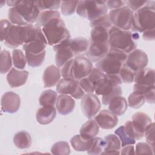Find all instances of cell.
<instances>
[{"mask_svg": "<svg viewBox=\"0 0 155 155\" xmlns=\"http://www.w3.org/2000/svg\"><path fill=\"white\" fill-rule=\"evenodd\" d=\"M37 35V29L32 24L24 26L11 24L4 40L6 46L15 48L19 45L32 42Z\"/></svg>", "mask_w": 155, "mask_h": 155, "instance_id": "obj_1", "label": "cell"}, {"mask_svg": "<svg viewBox=\"0 0 155 155\" xmlns=\"http://www.w3.org/2000/svg\"><path fill=\"white\" fill-rule=\"evenodd\" d=\"M121 79L119 74H106L95 85L94 92L96 95L102 96V103L108 105L110 101L122 94Z\"/></svg>", "mask_w": 155, "mask_h": 155, "instance_id": "obj_2", "label": "cell"}, {"mask_svg": "<svg viewBox=\"0 0 155 155\" xmlns=\"http://www.w3.org/2000/svg\"><path fill=\"white\" fill-rule=\"evenodd\" d=\"M127 58V54L123 51L110 48L108 53L96 62L95 67L106 74H119Z\"/></svg>", "mask_w": 155, "mask_h": 155, "instance_id": "obj_3", "label": "cell"}, {"mask_svg": "<svg viewBox=\"0 0 155 155\" xmlns=\"http://www.w3.org/2000/svg\"><path fill=\"white\" fill-rule=\"evenodd\" d=\"M153 28H155V2L148 1L134 13L131 29L134 31L143 32Z\"/></svg>", "mask_w": 155, "mask_h": 155, "instance_id": "obj_4", "label": "cell"}, {"mask_svg": "<svg viewBox=\"0 0 155 155\" xmlns=\"http://www.w3.org/2000/svg\"><path fill=\"white\" fill-rule=\"evenodd\" d=\"M108 42L110 48H114L129 54L137 47V44L130 30H124L114 25L108 31Z\"/></svg>", "mask_w": 155, "mask_h": 155, "instance_id": "obj_5", "label": "cell"}, {"mask_svg": "<svg viewBox=\"0 0 155 155\" xmlns=\"http://www.w3.org/2000/svg\"><path fill=\"white\" fill-rule=\"evenodd\" d=\"M41 29L50 45L53 46L66 39H71L70 32L61 18L52 19Z\"/></svg>", "mask_w": 155, "mask_h": 155, "instance_id": "obj_6", "label": "cell"}, {"mask_svg": "<svg viewBox=\"0 0 155 155\" xmlns=\"http://www.w3.org/2000/svg\"><path fill=\"white\" fill-rule=\"evenodd\" d=\"M109 18L114 26L124 30L131 29L134 12L128 7L111 10L108 13Z\"/></svg>", "mask_w": 155, "mask_h": 155, "instance_id": "obj_7", "label": "cell"}, {"mask_svg": "<svg viewBox=\"0 0 155 155\" xmlns=\"http://www.w3.org/2000/svg\"><path fill=\"white\" fill-rule=\"evenodd\" d=\"M56 91L61 94H70L76 99H82L85 95V91L79 85V81L72 78L60 79L56 85Z\"/></svg>", "mask_w": 155, "mask_h": 155, "instance_id": "obj_8", "label": "cell"}, {"mask_svg": "<svg viewBox=\"0 0 155 155\" xmlns=\"http://www.w3.org/2000/svg\"><path fill=\"white\" fill-rule=\"evenodd\" d=\"M22 18L29 24L36 22L40 14L36 1H19L14 7Z\"/></svg>", "mask_w": 155, "mask_h": 155, "instance_id": "obj_9", "label": "cell"}, {"mask_svg": "<svg viewBox=\"0 0 155 155\" xmlns=\"http://www.w3.org/2000/svg\"><path fill=\"white\" fill-rule=\"evenodd\" d=\"M93 68V63L87 57L83 55L75 56L72 65L73 79L79 81L87 77Z\"/></svg>", "mask_w": 155, "mask_h": 155, "instance_id": "obj_10", "label": "cell"}, {"mask_svg": "<svg viewBox=\"0 0 155 155\" xmlns=\"http://www.w3.org/2000/svg\"><path fill=\"white\" fill-rule=\"evenodd\" d=\"M101 104L96 94L87 93L81 99V107L84 115L88 119H92L99 111Z\"/></svg>", "mask_w": 155, "mask_h": 155, "instance_id": "obj_11", "label": "cell"}, {"mask_svg": "<svg viewBox=\"0 0 155 155\" xmlns=\"http://www.w3.org/2000/svg\"><path fill=\"white\" fill-rule=\"evenodd\" d=\"M107 1H84L86 18L89 21H94L107 15Z\"/></svg>", "mask_w": 155, "mask_h": 155, "instance_id": "obj_12", "label": "cell"}, {"mask_svg": "<svg viewBox=\"0 0 155 155\" xmlns=\"http://www.w3.org/2000/svg\"><path fill=\"white\" fill-rule=\"evenodd\" d=\"M70 39H66L53 46V49L56 52V65L59 68L62 67L67 61L75 56L70 46Z\"/></svg>", "mask_w": 155, "mask_h": 155, "instance_id": "obj_13", "label": "cell"}, {"mask_svg": "<svg viewBox=\"0 0 155 155\" xmlns=\"http://www.w3.org/2000/svg\"><path fill=\"white\" fill-rule=\"evenodd\" d=\"M148 62V56L145 52L135 49L127 55L125 64L135 73L145 68Z\"/></svg>", "mask_w": 155, "mask_h": 155, "instance_id": "obj_14", "label": "cell"}, {"mask_svg": "<svg viewBox=\"0 0 155 155\" xmlns=\"http://www.w3.org/2000/svg\"><path fill=\"white\" fill-rule=\"evenodd\" d=\"M110 48L108 42H90V45L87 52V58L93 62H96L107 54Z\"/></svg>", "mask_w": 155, "mask_h": 155, "instance_id": "obj_15", "label": "cell"}, {"mask_svg": "<svg viewBox=\"0 0 155 155\" xmlns=\"http://www.w3.org/2000/svg\"><path fill=\"white\" fill-rule=\"evenodd\" d=\"M37 29L36 38L31 42L24 44L22 48L25 52L31 53H40L45 50L48 44L47 39L42 31L41 28L36 27Z\"/></svg>", "mask_w": 155, "mask_h": 155, "instance_id": "obj_16", "label": "cell"}, {"mask_svg": "<svg viewBox=\"0 0 155 155\" xmlns=\"http://www.w3.org/2000/svg\"><path fill=\"white\" fill-rule=\"evenodd\" d=\"M21 105V99L18 94L13 91L5 93L1 97L2 109L6 113H15Z\"/></svg>", "mask_w": 155, "mask_h": 155, "instance_id": "obj_17", "label": "cell"}, {"mask_svg": "<svg viewBox=\"0 0 155 155\" xmlns=\"http://www.w3.org/2000/svg\"><path fill=\"white\" fill-rule=\"evenodd\" d=\"M94 120L102 129L110 130L113 128L118 123L116 115L108 110H102L94 116Z\"/></svg>", "mask_w": 155, "mask_h": 155, "instance_id": "obj_18", "label": "cell"}, {"mask_svg": "<svg viewBox=\"0 0 155 155\" xmlns=\"http://www.w3.org/2000/svg\"><path fill=\"white\" fill-rule=\"evenodd\" d=\"M28 72L12 68L7 74V81L12 88L19 87L24 85L27 80Z\"/></svg>", "mask_w": 155, "mask_h": 155, "instance_id": "obj_19", "label": "cell"}, {"mask_svg": "<svg viewBox=\"0 0 155 155\" xmlns=\"http://www.w3.org/2000/svg\"><path fill=\"white\" fill-rule=\"evenodd\" d=\"M131 123L135 130L143 135L145 131L152 124L151 119L143 112H136L132 116Z\"/></svg>", "mask_w": 155, "mask_h": 155, "instance_id": "obj_20", "label": "cell"}, {"mask_svg": "<svg viewBox=\"0 0 155 155\" xmlns=\"http://www.w3.org/2000/svg\"><path fill=\"white\" fill-rule=\"evenodd\" d=\"M61 71L59 67L54 65L47 67L43 73L42 80L44 87H51L56 85L60 80Z\"/></svg>", "mask_w": 155, "mask_h": 155, "instance_id": "obj_21", "label": "cell"}, {"mask_svg": "<svg viewBox=\"0 0 155 155\" xmlns=\"http://www.w3.org/2000/svg\"><path fill=\"white\" fill-rule=\"evenodd\" d=\"M56 107L58 113L67 115L73 111L75 107V101L73 97L67 94H60L58 96Z\"/></svg>", "mask_w": 155, "mask_h": 155, "instance_id": "obj_22", "label": "cell"}, {"mask_svg": "<svg viewBox=\"0 0 155 155\" xmlns=\"http://www.w3.org/2000/svg\"><path fill=\"white\" fill-rule=\"evenodd\" d=\"M134 82L146 86L154 85V70L150 68H144L135 73Z\"/></svg>", "mask_w": 155, "mask_h": 155, "instance_id": "obj_23", "label": "cell"}, {"mask_svg": "<svg viewBox=\"0 0 155 155\" xmlns=\"http://www.w3.org/2000/svg\"><path fill=\"white\" fill-rule=\"evenodd\" d=\"M56 115V110L54 106H42L38 110L36 118L39 124L47 125L53 121Z\"/></svg>", "mask_w": 155, "mask_h": 155, "instance_id": "obj_24", "label": "cell"}, {"mask_svg": "<svg viewBox=\"0 0 155 155\" xmlns=\"http://www.w3.org/2000/svg\"><path fill=\"white\" fill-rule=\"evenodd\" d=\"M106 145L104 150L101 154H120L121 143L119 137L113 134H110L104 137Z\"/></svg>", "mask_w": 155, "mask_h": 155, "instance_id": "obj_25", "label": "cell"}, {"mask_svg": "<svg viewBox=\"0 0 155 155\" xmlns=\"http://www.w3.org/2000/svg\"><path fill=\"white\" fill-rule=\"evenodd\" d=\"M90 42L84 37H76L70 39V46L75 56L83 55L88 51Z\"/></svg>", "mask_w": 155, "mask_h": 155, "instance_id": "obj_26", "label": "cell"}, {"mask_svg": "<svg viewBox=\"0 0 155 155\" xmlns=\"http://www.w3.org/2000/svg\"><path fill=\"white\" fill-rule=\"evenodd\" d=\"M127 101L121 96L114 97L108 104V110L116 116L124 114L127 110Z\"/></svg>", "mask_w": 155, "mask_h": 155, "instance_id": "obj_27", "label": "cell"}, {"mask_svg": "<svg viewBox=\"0 0 155 155\" xmlns=\"http://www.w3.org/2000/svg\"><path fill=\"white\" fill-rule=\"evenodd\" d=\"M99 127L94 120L90 119L81 127L79 133L82 137L85 139H91L99 133Z\"/></svg>", "mask_w": 155, "mask_h": 155, "instance_id": "obj_28", "label": "cell"}, {"mask_svg": "<svg viewBox=\"0 0 155 155\" xmlns=\"http://www.w3.org/2000/svg\"><path fill=\"white\" fill-rule=\"evenodd\" d=\"M15 145L20 149H26L31 147V137L28 133L21 131L16 133L13 137Z\"/></svg>", "mask_w": 155, "mask_h": 155, "instance_id": "obj_29", "label": "cell"}, {"mask_svg": "<svg viewBox=\"0 0 155 155\" xmlns=\"http://www.w3.org/2000/svg\"><path fill=\"white\" fill-rule=\"evenodd\" d=\"M109 30L101 26L91 28L90 32V42H108Z\"/></svg>", "mask_w": 155, "mask_h": 155, "instance_id": "obj_30", "label": "cell"}, {"mask_svg": "<svg viewBox=\"0 0 155 155\" xmlns=\"http://www.w3.org/2000/svg\"><path fill=\"white\" fill-rule=\"evenodd\" d=\"M91 139H85L80 134L74 136L70 139V143L74 150L77 151H88L90 148Z\"/></svg>", "mask_w": 155, "mask_h": 155, "instance_id": "obj_31", "label": "cell"}, {"mask_svg": "<svg viewBox=\"0 0 155 155\" xmlns=\"http://www.w3.org/2000/svg\"><path fill=\"white\" fill-rule=\"evenodd\" d=\"M58 93L55 91L48 89L43 91L39 97V102L41 106H54L56 102Z\"/></svg>", "mask_w": 155, "mask_h": 155, "instance_id": "obj_32", "label": "cell"}, {"mask_svg": "<svg viewBox=\"0 0 155 155\" xmlns=\"http://www.w3.org/2000/svg\"><path fill=\"white\" fill-rule=\"evenodd\" d=\"M56 18H61L60 13L58 10H44L40 13L37 21L36 22L35 27H44L48 21L52 19Z\"/></svg>", "mask_w": 155, "mask_h": 155, "instance_id": "obj_33", "label": "cell"}, {"mask_svg": "<svg viewBox=\"0 0 155 155\" xmlns=\"http://www.w3.org/2000/svg\"><path fill=\"white\" fill-rule=\"evenodd\" d=\"M12 58L10 52L7 50H3L0 54V72L5 74L8 72L12 68Z\"/></svg>", "mask_w": 155, "mask_h": 155, "instance_id": "obj_34", "label": "cell"}, {"mask_svg": "<svg viewBox=\"0 0 155 155\" xmlns=\"http://www.w3.org/2000/svg\"><path fill=\"white\" fill-rule=\"evenodd\" d=\"M25 55L28 65L32 67L40 66L44 61L45 56V51L40 53H31L25 52Z\"/></svg>", "mask_w": 155, "mask_h": 155, "instance_id": "obj_35", "label": "cell"}, {"mask_svg": "<svg viewBox=\"0 0 155 155\" xmlns=\"http://www.w3.org/2000/svg\"><path fill=\"white\" fill-rule=\"evenodd\" d=\"M106 145V142L104 139L101 137H94L92 139L90 148L87 151L88 154L96 155L101 154L104 150Z\"/></svg>", "mask_w": 155, "mask_h": 155, "instance_id": "obj_36", "label": "cell"}, {"mask_svg": "<svg viewBox=\"0 0 155 155\" xmlns=\"http://www.w3.org/2000/svg\"><path fill=\"white\" fill-rule=\"evenodd\" d=\"M145 98L143 93L133 91L128 98V105L134 109H137L142 107L145 103Z\"/></svg>", "mask_w": 155, "mask_h": 155, "instance_id": "obj_37", "label": "cell"}, {"mask_svg": "<svg viewBox=\"0 0 155 155\" xmlns=\"http://www.w3.org/2000/svg\"><path fill=\"white\" fill-rule=\"evenodd\" d=\"M12 61L14 66L18 69H24L26 65L25 55L20 49H14L12 51Z\"/></svg>", "mask_w": 155, "mask_h": 155, "instance_id": "obj_38", "label": "cell"}, {"mask_svg": "<svg viewBox=\"0 0 155 155\" xmlns=\"http://www.w3.org/2000/svg\"><path fill=\"white\" fill-rule=\"evenodd\" d=\"M114 133L120 139L122 147L127 145H133L136 143V140L131 138L125 131L124 125L120 126L116 129Z\"/></svg>", "mask_w": 155, "mask_h": 155, "instance_id": "obj_39", "label": "cell"}, {"mask_svg": "<svg viewBox=\"0 0 155 155\" xmlns=\"http://www.w3.org/2000/svg\"><path fill=\"white\" fill-rule=\"evenodd\" d=\"M51 152L53 154L68 155L70 153V148L68 142L60 141L53 145L51 148Z\"/></svg>", "mask_w": 155, "mask_h": 155, "instance_id": "obj_40", "label": "cell"}, {"mask_svg": "<svg viewBox=\"0 0 155 155\" xmlns=\"http://www.w3.org/2000/svg\"><path fill=\"white\" fill-rule=\"evenodd\" d=\"M8 18L10 22L13 25L24 26L29 24L22 18L15 7H10L8 9Z\"/></svg>", "mask_w": 155, "mask_h": 155, "instance_id": "obj_41", "label": "cell"}, {"mask_svg": "<svg viewBox=\"0 0 155 155\" xmlns=\"http://www.w3.org/2000/svg\"><path fill=\"white\" fill-rule=\"evenodd\" d=\"M119 75L122 82L130 84L134 81L135 72L124 64L119 71Z\"/></svg>", "mask_w": 155, "mask_h": 155, "instance_id": "obj_42", "label": "cell"}, {"mask_svg": "<svg viewBox=\"0 0 155 155\" xmlns=\"http://www.w3.org/2000/svg\"><path fill=\"white\" fill-rule=\"evenodd\" d=\"M37 6L40 11L56 10L58 9L61 4V1H36Z\"/></svg>", "mask_w": 155, "mask_h": 155, "instance_id": "obj_43", "label": "cell"}, {"mask_svg": "<svg viewBox=\"0 0 155 155\" xmlns=\"http://www.w3.org/2000/svg\"><path fill=\"white\" fill-rule=\"evenodd\" d=\"M79 1H61V9L62 13L65 16H70L73 14L76 9Z\"/></svg>", "mask_w": 155, "mask_h": 155, "instance_id": "obj_44", "label": "cell"}, {"mask_svg": "<svg viewBox=\"0 0 155 155\" xmlns=\"http://www.w3.org/2000/svg\"><path fill=\"white\" fill-rule=\"evenodd\" d=\"M90 26L91 28L95 26H101L110 30V28L112 27V23L109 18L108 15H106L94 21H91L90 23Z\"/></svg>", "mask_w": 155, "mask_h": 155, "instance_id": "obj_45", "label": "cell"}, {"mask_svg": "<svg viewBox=\"0 0 155 155\" xmlns=\"http://www.w3.org/2000/svg\"><path fill=\"white\" fill-rule=\"evenodd\" d=\"M154 149L148 144L145 142H139L136 145L135 154H154Z\"/></svg>", "mask_w": 155, "mask_h": 155, "instance_id": "obj_46", "label": "cell"}, {"mask_svg": "<svg viewBox=\"0 0 155 155\" xmlns=\"http://www.w3.org/2000/svg\"><path fill=\"white\" fill-rule=\"evenodd\" d=\"M124 128H125V131L127 132V133L131 138H133L135 140H139L143 137V135L139 134L135 130V129L133 127L131 120H128L127 122H125Z\"/></svg>", "mask_w": 155, "mask_h": 155, "instance_id": "obj_47", "label": "cell"}, {"mask_svg": "<svg viewBox=\"0 0 155 155\" xmlns=\"http://www.w3.org/2000/svg\"><path fill=\"white\" fill-rule=\"evenodd\" d=\"M143 136L146 138L147 143L154 150V123L152 122L151 125L145 131Z\"/></svg>", "mask_w": 155, "mask_h": 155, "instance_id": "obj_48", "label": "cell"}, {"mask_svg": "<svg viewBox=\"0 0 155 155\" xmlns=\"http://www.w3.org/2000/svg\"><path fill=\"white\" fill-rule=\"evenodd\" d=\"M105 75V73L102 72L98 68L94 67L93 68L91 73L87 77L94 85V87H95L96 84L97 82H99L102 78H103Z\"/></svg>", "mask_w": 155, "mask_h": 155, "instance_id": "obj_49", "label": "cell"}, {"mask_svg": "<svg viewBox=\"0 0 155 155\" xmlns=\"http://www.w3.org/2000/svg\"><path fill=\"white\" fill-rule=\"evenodd\" d=\"M73 59L67 61L61 69V74L63 78H72V65Z\"/></svg>", "mask_w": 155, "mask_h": 155, "instance_id": "obj_50", "label": "cell"}, {"mask_svg": "<svg viewBox=\"0 0 155 155\" xmlns=\"http://www.w3.org/2000/svg\"><path fill=\"white\" fill-rule=\"evenodd\" d=\"M79 85L82 90L87 93H93L94 91V85L88 79L87 77L81 79L79 81Z\"/></svg>", "mask_w": 155, "mask_h": 155, "instance_id": "obj_51", "label": "cell"}, {"mask_svg": "<svg viewBox=\"0 0 155 155\" xmlns=\"http://www.w3.org/2000/svg\"><path fill=\"white\" fill-rule=\"evenodd\" d=\"M155 86H148L147 87L143 93V96L145 98V101L148 104H154L155 102Z\"/></svg>", "mask_w": 155, "mask_h": 155, "instance_id": "obj_52", "label": "cell"}, {"mask_svg": "<svg viewBox=\"0 0 155 155\" xmlns=\"http://www.w3.org/2000/svg\"><path fill=\"white\" fill-rule=\"evenodd\" d=\"M148 1H127L126 4L132 11H137L143 7Z\"/></svg>", "mask_w": 155, "mask_h": 155, "instance_id": "obj_53", "label": "cell"}, {"mask_svg": "<svg viewBox=\"0 0 155 155\" xmlns=\"http://www.w3.org/2000/svg\"><path fill=\"white\" fill-rule=\"evenodd\" d=\"M11 24L12 23L7 19H2L1 20V40L2 42L4 41L5 34Z\"/></svg>", "mask_w": 155, "mask_h": 155, "instance_id": "obj_54", "label": "cell"}, {"mask_svg": "<svg viewBox=\"0 0 155 155\" xmlns=\"http://www.w3.org/2000/svg\"><path fill=\"white\" fill-rule=\"evenodd\" d=\"M106 4L108 8L113 10L122 7L125 5V1H120V0H114V1H107Z\"/></svg>", "mask_w": 155, "mask_h": 155, "instance_id": "obj_55", "label": "cell"}, {"mask_svg": "<svg viewBox=\"0 0 155 155\" xmlns=\"http://www.w3.org/2000/svg\"><path fill=\"white\" fill-rule=\"evenodd\" d=\"M142 37L145 41H154L155 39V28L143 31Z\"/></svg>", "mask_w": 155, "mask_h": 155, "instance_id": "obj_56", "label": "cell"}, {"mask_svg": "<svg viewBox=\"0 0 155 155\" xmlns=\"http://www.w3.org/2000/svg\"><path fill=\"white\" fill-rule=\"evenodd\" d=\"M120 154H135V150L133 145H127L123 147V148L121 150Z\"/></svg>", "mask_w": 155, "mask_h": 155, "instance_id": "obj_57", "label": "cell"}]
</instances>
